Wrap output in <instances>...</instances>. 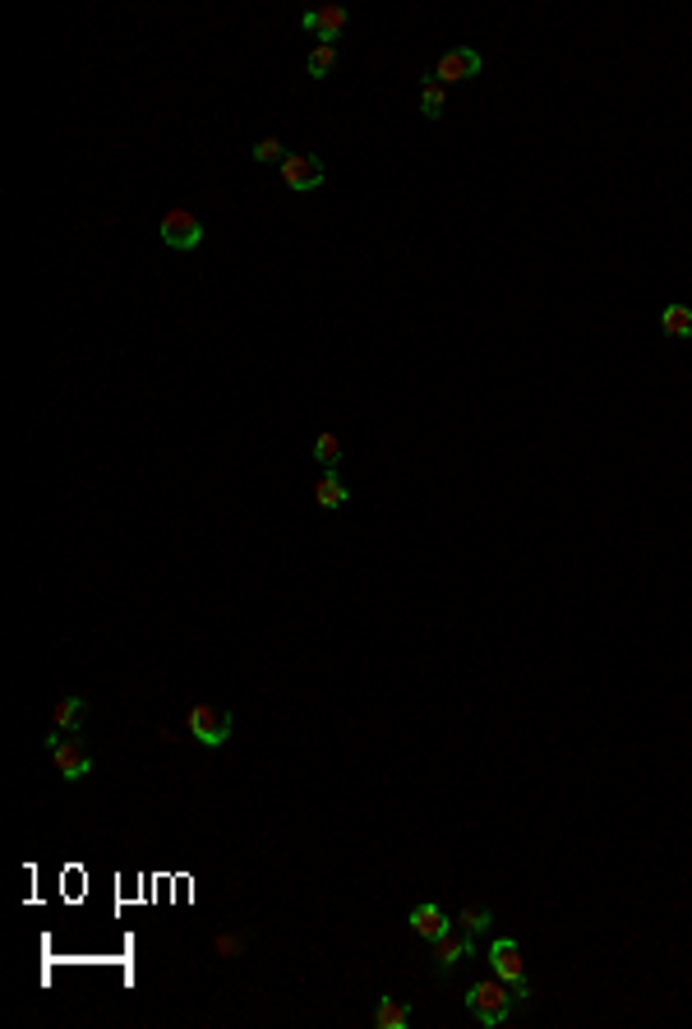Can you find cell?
I'll list each match as a JSON object with an SVG mask.
<instances>
[{
	"mask_svg": "<svg viewBox=\"0 0 692 1029\" xmlns=\"http://www.w3.org/2000/svg\"><path fill=\"white\" fill-rule=\"evenodd\" d=\"M157 236L167 250H199L203 245V222L190 213V208H171L162 222H157Z\"/></svg>",
	"mask_w": 692,
	"mask_h": 1029,
	"instance_id": "6",
	"label": "cell"
},
{
	"mask_svg": "<svg viewBox=\"0 0 692 1029\" xmlns=\"http://www.w3.org/2000/svg\"><path fill=\"white\" fill-rule=\"evenodd\" d=\"M462 960H476V937L462 933V928H453V933L443 937V942H434V960L430 970L439 974V979H448V974L462 965Z\"/></svg>",
	"mask_w": 692,
	"mask_h": 1029,
	"instance_id": "8",
	"label": "cell"
},
{
	"mask_svg": "<svg viewBox=\"0 0 692 1029\" xmlns=\"http://www.w3.org/2000/svg\"><path fill=\"white\" fill-rule=\"evenodd\" d=\"M314 503H319V508H346V503H351V490L342 485L337 471H323V480H314Z\"/></svg>",
	"mask_w": 692,
	"mask_h": 1029,
	"instance_id": "12",
	"label": "cell"
},
{
	"mask_svg": "<svg viewBox=\"0 0 692 1029\" xmlns=\"http://www.w3.org/2000/svg\"><path fill=\"white\" fill-rule=\"evenodd\" d=\"M490 970L494 979H503L508 988L517 993V1002H531V970H526V956L522 946H517V937H494L490 942Z\"/></svg>",
	"mask_w": 692,
	"mask_h": 1029,
	"instance_id": "2",
	"label": "cell"
},
{
	"mask_svg": "<svg viewBox=\"0 0 692 1029\" xmlns=\"http://www.w3.org/2000/svg\"><path fill=\"white\" fill-rule=\"evenodd\" d=\"M406 923H411V933L420 937V942H443V937L453 933L457 923H453V914L443 910V905H434V900H425V905H416V910L406 914Z\"/></svg>",
	"mask_w": 692,
	"mask_h": 1029,
	"instance_id": "9",
	"label": "cell"
},
{
	"mask_svg": "<svg viewBox=\"0 0 692 1029\" xmlns=\"http://www.w3.org/2000/svg\"><path fill=\"white\" fill-rule=\"evenodd\" d=\"M185 730H190V739L203 743V748H227L231 711L227 706H213V702H194L190 711H185Z\"/></svg>",
	"mask_w": 692,
	"mask_h": 1029,
	"instance_id": "3",
	"label": "cell"
},
{
	"mask_svg": "<svg viewBox=\"0 0 692 1029\" xmlns=\"http://www.w3.org/2000/svg\"><path fill=\"white\" fill-rule=\"evenodd\" d=\"M337 65V47H314L310 60H305V70H310V79H328Z\"/></svg>",
	"mask_w": 692,
	"mask_h": 1029,
	"instance_id": "18",
	"label": "cell"
},
{
	"mask_svg": "<svg viewBox=\"0 0 692 1029\" xmlns=\"http://www.w3.org/2000/svg\"><path fill=\"white\" fill-rule=\"evenodd\" d=\"M660 333L674 337V342H688L692 337V305L688 300H669L660 310Z\"/></svg>",
	"mask_w": 692,
	"mask_h": 1029,
	"instance_id": "11",
	"label": "cell"
},
{
	"mask_svg": "<svg viewBox=\"0 0 692 1029\" xmlns=\"http://www.w3.org/2000/svg\"><path fill=\"white\" fill-rule=\"evenodd\" d=\"M453 923L462 928V933L480 937V933H490V928H494V910H490V905H466V910L457 914Z\"/></svg>",
	"mask_w": 692,
	"mask_h": 1029,
	"instance_id": "16",
	"label": "cell"
},
{
	"mask_svg": "<svg viewBox=\"0 0 692 1029\" xmlns=\"http://www.w3.org/2000/svg\"><path fill=\"white\" fill-rule=\"evenodd\" d=\"M485 70V56H480L476 47H453V51H443L439 56V65H434L430 70V79L434 84H471V79H476V74Z\"/></svg>",
	"mask_w": 692,
	"mask_h": 1029,
	"instance_id": "5",
	"label": "cell"
},
{
	"mask_svg": "<svg viewBox=\"0 0 692 1029\" xmlns=\"http://www.w3.org/2000/svg\"><path fill=\"white\" fill-rule=\"evenodd\" d=\"M466 1011H471V1020L476 1025H485V1029H499V1025H508L513 1020V1011L522 1002H517V993L508 988L503 979H480V983H471L466 988Z\"/></svg>",
	"mask_w": 692,
	"mask_h": 1029,
	"instance_id": "1",
	"label": "cell"
},
{
	"mask_svg": "<svg viewBox=\"0 0 692 1029\" xmlns=\"http://www.w3.org/2000/svg\"><path fill=\"white\" fill-rule=\"evenodd\" d=\"M282 185L291 194H310L323 185V157L319 153H287L282 162Z\"/></svg>",
	"mask_w": 692,
	"mask_h": 1029,
	"instance_id": "7",
	"label": "cell"
},
{
	"mask_svg": "<svg viewBox=\"0 0 692 1029\" xmlns=\"http://www.w3.org/2000/svg\"><path fill=\"white\" fill-rule=\"evenodd\" d=\"M84 716H88V702H84V697H60L56 711H51L56 730H65V734L79 730V725H84Z\"/></svg>",
	"mask_w": 692,
	"mask_h": 1029,
	"instance_id": "13",
	"label": "cell"
},
{
	"mask_svg": "<svg viewBox=\"0 0 692 1029\" xmlns=\"http://www.w3.org/2000/svg\"><path fill=\"white\" fill-rule=\"evenodd\" d=\"M374 1025L379 1029H406L411 1025V1006L397 1002V997H379V1006H374Z\"/></svg>",
	"mask_w": 692,
	"mask_h": 1029,
	"instance_id": "14",
	"label": "cell"
},
{
	"mask_svg": "<svg viewBox=\"0 0 692 1029\" xmlns=\"http://www.w3.org/2000/svg\"><path fill=\"white\" fill-rule=\"evenodd\" d=\"M314 462H319L323 471H337V467H342V439L323 430L319 439H314Z\"/></svg>",
	"mask_w": 692,
	"mask_h": 1029,
	"instance_id": "17",
	"label": "cell"
},
{
	"mask_svg": "<svg viewBox=\"0 0 692 1029\" xmlns=\"http://www.w3.org/2000/svg\"><path fill=\"white\" fill-rule=\"evenodd\" d=\"M47 753H51L56 771L70 780V785H79L84 776H93V753H88L79 739H65V730H51L47 734Z\"/></svg>",
	"mask_w": 692,
	"mask_h": 1029,
	"instance_id": "4",
	"label": "cell"
},
{
	"mask_svg": "<svg viewBox=\"0 0 692 1029\" xmlns=\"http://www.w3.org/2000/svg\"><path fill=\"white\" fill-rule=\"evenodd\" d=\"M254 162H277V167H282V162H287V144H282L277 134H268V139L254 144Z\"/></svg>",
	"mask_w": 692,
	"mask_h": 1029,
	"instance_id": "19",
	"label": "cell"
},
{
	"mask_svg": "<svg viewBox=\"0 0 692 1029\" xmlns=\"http://www.w3.org/2000/svg\"><path fill=\"white\" fill-rule=\"evenodd\" d=\"M443 107H448V93H443V84H434L430 74H425V79H420V116L443 120Z\"/></svg>",
	"mask_w": 692,
	"mask_h": 1029,
	"instance_id": "15",
	"label": "cell"
},
{
	"mask_svg": "<svg viewBox=\"0 0 692 1029\" xmlns=\"http://www.w3.org/2000/svg\"><path fill=\"white\" fill-rule=\"evenodd\" d=\"M346 5H323V10H305L300 14V28L319 33V47H337V37L346 33Z\"/></svg>",
	"mask_w": 692,
	"mask_h": 1029,
	"instance_id": "10",
	"label": "cell"
}]
</instances>
